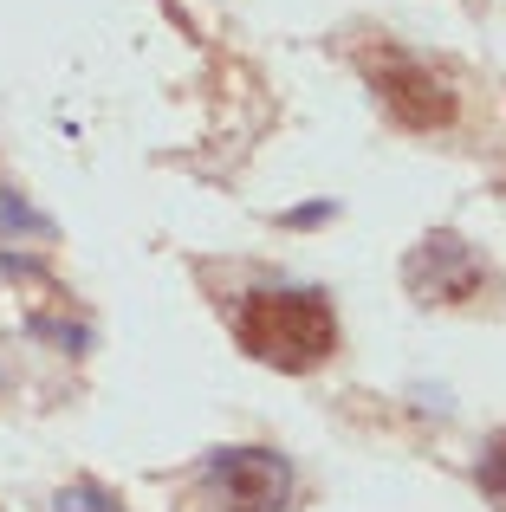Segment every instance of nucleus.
<instances>
[{
	"mask_svg": "<svg viewBox=\"0 0 506 512\" xmlns=\"http://www.w3.org/2000/svg\"><path fill=\"white\" fill-rule=\"evenodd\" d=\"M234 338L273 370H312L331 357L338 325H331L325 292H253L234 318Z\"/></svg>",
	"mask_w": 506,
	"mask_h": 512,
	"instance_id": "f257e3e1",
	"label": "nucleus"
},
{
	"mask_svg": "<svg viewBox=\"0 0 506 512\" xmlns=\"http://www.w3.org/2000/svg\"><path fill=\"white\" fill-rule=\"evenodd\" d=\"M208 493L228 512H286L292 500V467L273 448H221L208 454Z\"/></svg>",
	"mask_w": 506,
	"mask_h": 512,
	"instance_id": "f03ea898",
	"label": "nucleus"
},
{
	"mask_svg": "<svg viewBox=\"0 0 506 512\" xmlns=\"http://www.w3.org/2000/svg\"><path fill=\"white\" fill-rule=\"evenodd\" d=\"M377 91H383V104H390L403 124H416V130L448 124V117H455V91H448V78L429 72L422 59H403V52H383Z\"/></svg>",
	"mask_w": 506,
	"mask_h": 512,
	"instance_id": "7ed1b4c3",
	"label": "nucleus"
},
{
	"mask_svg": "<svg viewBox=\"0 0 506 512\" xmlns=\"http://www.w3.org/2000/svg\"><path fill=\"white\" fill-rule=\"evenodd\" d=\"M409 286L435 305H455V299H474L487 286V266L461 247L455 234H429L416 253H409Z\"/></svg>",
	"mask_w": 506,
	"mask_h": 512,
	"instance_id": "20e7f679",
	"label": "nucleus"
},
{
	"mask_svg": "<svg viewBox=\"0 0 506 512\" xmlns=\"http://www.w3.org/2000/svg\"><path fill=\"white\" fill-rule=\"evenodd\" d=\"M481 487L494 493V500H506V435L487 441V454H481Z\"/></svg>",
	"mask_w": 506,
	"mask_h": 512,
	"instance_id": "39448f33",
	"label": "nucleus"
},
{
	"mask_svg": "<svg viewBox=\"0 0 506 512\" xmlns=\"http://www.w3.org/2000/svg\"><path fill=\"white\" fill-rule=\"evenodd\" d=\"M59 512H124L111 500V493H98V487H65L59 493Z\"/></svg>",
	"mask_w": 506,
	"mask_h": 512,
	"instance_id": "423d86ee",
	"label": "nucleus"
}]
</instances>
